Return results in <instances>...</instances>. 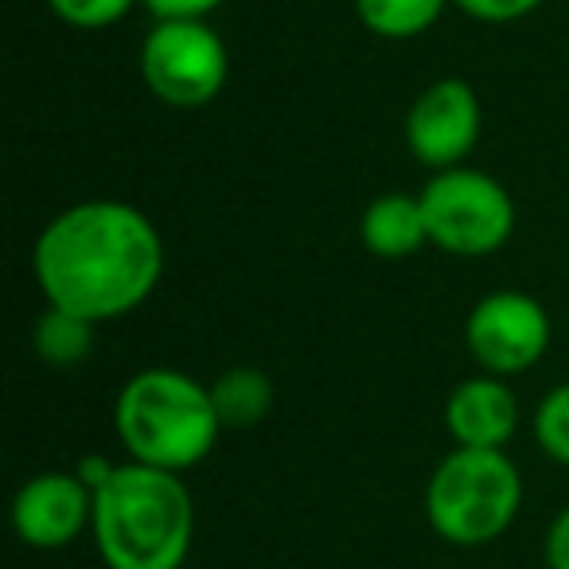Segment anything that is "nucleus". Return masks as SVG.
Masks as SVG:
<instances>
[{
  "mask_svg": "<svg viewBox=\"0 0 569 569\" xmlns=\"http://www.w3.org/2000/svg\"><path fill=\"white\" fill-rule=\"evenodd\" d=\"M32 273L48 309L90 325L129 317L164 277V238L157 222L121 199H87L43 227Z\"/></svg>",
  "mask_w": 569,
  "mask_h": 569,
  "instance_id": "obj_1",
  "label": "nucleus"
},
{
  "mask_svg": "<svg viewBox=\"0 0 569 569\" xmlns=\"http://www.w3.org/2000/svg\"><path fill=\"white\" fill-rule=\"evenodd\" d=\"M94 546L106 569H183L196 499L183 476L126 460L94 491Z\"/></svg>",
  "mask_w": 569,
  "mask_h": 569,
  "instance_id": "obj_2",
  "label": "nucleus"
},
{
  "mask_svg": "<svg viewBox=\"0 0 569 569\" xmlns=\"http://www.w3.org/2000/svg\"><path fill=\"white\" fill-rule=\"evenodd\" d=\"M113 433L129 460L183 476L214 452L222 421L211 387L176 367H144L113 402Z\"/></svg>",
  "mask_w": 569,
  "mask_h": 569,
  "instance_id": "obj_3",
  "label": "nucleus"
},
{
  "mask_svg": "<svg viewBox=\"0 0 569 569\" xmlns=\"http://www.w3.org/2000/svg\"><path fill=\"white\" fill-rule=\"evenodd\" d=\"M522 476L503 449H452L426 483V519L449 546H488L511 530Z\"/></svg>",
  "mask_w": 569,
  "mask_h": 569,
  "instance_id": "obj_4",
  "label": "nucleus"
},
{
  "mask_svg": "<svg viewBox=\"0 0 569 569\" xmlns=\"http://www.w3.org/2000/svg\"><path fill=\"white\" fill-rule=\"evenodd\" d=\"M429 242L452 258H488L503 250L515 230V203L496 176L480 168L437 172L421 191Z\"/></svg>",
  "mask_w": 569,
  "mask_h": 569,
  "instance_id": "obj_5",
  "label": "nucleus"
},
{
  "mask_svg": "<svg viewBox=\"0 0 569 569\" xmlns=\"http://www.w3.org/2000/svg\"><path fill=\"white\" fill-rule=\"evenodd\" d=\"M227 43L207 20H157L141 43V79L152 98L176 110H199L227 87Z\"/></svg>",
  "mask_w": 569,
  "mask_h": 569,
  "instance_id": "obj_6",
  "label": "nucleus"
},
{
  "mask_svg": "<svg viewBox=\"0 0 569 569\" xmlns=\"http://www.w3.org/2000/svg\"><path fill=\"white\" fill-rule=\"evenodd\" d=\"M468 356L483 367V375L511 379L522 375L550 348V317L530 293L499 289L476 301L465 325Z\"/></svg>",
  "mask_w": 569,
  "mask_h": 569,
  "instance_id": "obj_7",
  "label": "nucleus"
},
{
  "mask_svg": "<svg viewBox=\"0 0 569 569\" xmlns=\"http://www.w3.org/2000/svg\"><path fill=\"white\" fill-rule=\"evenodd\" d=\"M483 110L476 90L465 79H437L413 98L406 113V144L433 172L460 168L476 149Z\"/></svg>",
  "mask_w": 569,
  "mask_h": 569,
  "instance_id": "obj_8",
  "label": "nucleus"
},
{
  "mask_svg": "<svg viewBox=\"0 0 569 569\" xmlns=\"http://www.w3.org/2000/svg\"><path fill=\"white\" fill-rule=\"evenodd\" d=\"M94 527V491L79 472L51 468L20 483L12 499V530L32 550H63Z\"/></svg>",
  "mask_w": 569,
  "mask_h": 569,
  "instance_id": "obj_9",
  "label": "nucleus"
},
{
  "mask_svg": "<svg viewBox=\"0 0 569 569\" xmlns=\"http://www.w3.org/2000/svg\"><path fill=\"white\" fill-rule=\"evenodd\" d=\"M445 426L457 449H507V441L519 429L515 390L496 375H472L457 382L445 402Z\"/></svg>",
  "mask_w": 569,
  "mask_h": 569,
  "instance_id": "obj_10",
  "label": "nucleus"
},
{
  "mask_svg": "<svg viewBox=\"0 0 569 569\" xmlns=\"http://www.w3.org/2000/svg\"><path fill=\"white\" fill-rule=\"evenodd\" d=\"M359 238L375 258H410L421 246H429V222L421 196H406V191H387V196L371 199L359 219Z\"/></svg>",
  "mask_w": 569,
  "mask_h": 569,
  "instance_id": "obj_11",
  "label": "nucleus"
},
{
  "mask_svg": "<svg viewBox=\"0 0 569 569\" xmlns=\"http://www.w3.org/2000/svg\"><path fill=\"white\" fill-rule=\"evenodd\" d=\"M211 402L222 429H250L273 410V379L258 367H230L211 382Z\"/></svg>",
  "mask_w": 569,
  "mask_h": 569,
  "instance_id": "obj_12",
  "label": "nucleus"
},
{
  "mask_svg": "<svg viewBox=\"0 0 569 569\" xmlns=\"http://www.w3.org/2000/svg\"><path fill=\"white\" fill-rule=\"evenodd\" d=\"M452 0H356L359 24L382 40H413L441 20Z\"/></svg>",
  "mask_w": 569,
  "mask_h": 569,
  "instance_id": "obj_13",
  "label": "nucleus"
},
{
  "mask_svg": "<svg viewBox=\"0 0 569 569\" xmlns=\"http://www.w3.org/2000/svg\"><path fill=\"white\" fill-rule=\"evenodd\" d=\"M94 328L98 325L74 317V312L48 309L40 320H36L32 343H36V351H40L43 363H51V367H79L82 359L94 351Z\"/></svg>",
  "mask_w": 569,
  "mask_h": 569,
  "instance_id": "obj_14",
  "label": "nucleus"
},
{
  "mask_svg": "<svg viewBox=\"0 0 569 569\" xmlns=\"http://www.w3.org/2000/svg\"><path fill=\"white\" fill-rule=\"evenodd\" d=\"M535 437L538 449L550 460L569 468V382L553 387L535 410Z\"/></svg>",
  "mask_w": 569,
  "mask_h": 569,
  "instance_id": "obj_15",
  "label": "nucleus"
},
{
  "mask_svg": "<svg viewBox=\"0 0 569 569\" xmlns=\"http://www.w3.org/2000/svg\"><path fill=\"white\" fill-rule=\"evenodd\" d=\"M133 4H141V0H48V9L56 12L63 24L82 28V32L113 28L118 20L129 17Z\"/></svg>",
  "mask_w": 569,
  "mask_h": 569,
  "instance_id": "obj_16",
  "label": "nucleus"
},
{
  "mask_svg": "<svg viewBox=\"0 0 569 569\" xmlns=\"http://www.w3.org/2000/svg\"><path fill=\"white\" fill-rule=\"evenodd\" d=\"M452 4L472 20H483V24H511V20H522L535 9H542L546 0H452Z\"/></svg>",
  "mask_w": 569,
  "mask_h": 569,
  "instance_id": "obj_17",
  "label": "nucleus"
},
{
  "mask_svg": "<svg viewBox=\"0 0 569 569\" xmlns=\"http://www.w3.org/2000/svg\"><path fill=\"white\" fill-rule=\"evenodd\" d=\"M157 20H207L227 0H141Z\"/></svg>",
  "mask_w": 569,
  "mask_h": 569,
  "instance_id": "obj_18",
  "label": "nucleus"
},
{
  "mask_svg": "<svg viewBox=\"0 0 569 569\" xmlns=\"http://www.w3.org/2000/svg\"><path fill=\"white\" fill-rule=\"evenodd\" d=\"M542 561L546 569H569V507L553 515L550 530L542 538Z\"/></svg>",
  "mask_w": 569,
  "mask_h": 569,
  "instance_id": "obj_19",
  "label": "nucleus"
}]
</instances>
